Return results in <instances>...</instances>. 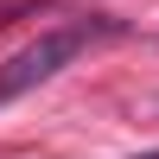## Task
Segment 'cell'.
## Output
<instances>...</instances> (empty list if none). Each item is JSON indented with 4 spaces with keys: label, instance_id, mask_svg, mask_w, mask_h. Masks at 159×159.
<instances>
[{
    "label": "cell",
    "instance_id": "obj_1",
    "mask_svg": "<svg viewBox=\"0 0 159 159\" xmlns=\"http://www.w3.org/2000/svg\"><path fill=\"white\" fill-rule=\"evenodd\" d=\"M102 38H121V19H102L96 13V19H64V25H51V32H38L25 51H13V57L0 64V102L51 83L57 70H70L89 45H102Z\"/></svg>",
    "mask_w": 159,
    "mask_h": 159
},
{
    "label": "cell",
    "instance_id": "obj_2",
    "mask_svg": "<svg viewBox=\"0 0 159 159\" xmlns=\"http://www.w3.org/2000/svg\"><path fill=\"white\" fill-rule=\"evenodd\" d=\"M134 159H159V147H153V153H134Z\"/></svg>",
    "mask_w": 159,
    "mask_h": 159
}]
</instances>
